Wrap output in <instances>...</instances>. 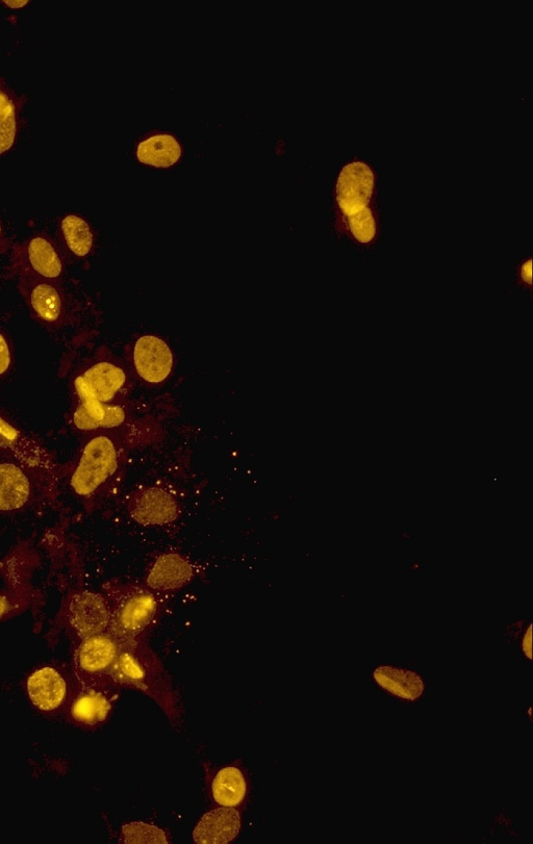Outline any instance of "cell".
Returning <instances> with one entry per match:
<instances>
[{"instance_id": "cell-1", "label": "cell", "mask_w": 533, "mask_h": 844, "mask_svg": "<svg viewBox=\"0 0 533 844\" xmlns=\"http://www.w3.org/2000/svg\"><path fill=\"white\" fill-rule=\"evenodd\" d=\"M121 645L111 674L113 683L139 690L154 700L170 720L179 719L180 701L161 661L137 641Z\"/></svg>"}, {"instance_id": "cell-2", "label": "cell", "mask_w": 533, "mask_h": 844, "mask_svg": "<svg viewBox=\"0 0 533 844\" xmlns=\"http://www.w3.org/2000/svg\"><path fill=\"white\" fill-rule=\"evenodd\" d=\"M121 647L110 632L84 638L75 655L76 673L82 682L86 686L113 684L111 674Z\"/></svg>"}, {"instance_id": "cell-3", "label": "cell", "mask_w": 533, "mask_h": 844, "mask_svg": "<svg viewBox=\"0 0 533 844\" xmlns=\"http://www.w3.org/2000/svg\"><path fill=\"white\" fill-rule=\"evenodd\" d=\"M117 467L118 455L113 442L107 437L94 438L86 446L72 476V488L80 495H90L115 473Z\"/></svg>"}, {"instance_id": "cell-4", "label": "cell", "mask_w": 533, "mask_h": 844, "mask_svg": "<svg viewBox=\"0 0 533 844\" xmlns=\"http://www.w3.org/2000/svg\"><path fill=\"white\" fill-rule=\"evenodd\" d=\"M158 602L149 592L138 590L122 599L113 615L109 632L121 644L136 641V638L155 619Z\"/></svg>"}, {"instance_id": "cell-5", "label": "cell", "mask_w": 533, "mask_h": 844, "mask_svg": "<svg viewBox=\"0 0 533 844\" xmlns=\"http://www.w3.org/2000/svg\"><path fill=\"white\" fill-rule=\"evenodd\" d=\"M374 182V173L364 163H351L342 169L337 183V200L347 218L368 208Z\"/></svg>"}, {"instance_id": "cell-6", "label": "cell", "mask_w": 533, "mask_h": 844, "mask_svg": "<svg viewBox=\"0 0 533 844\" xmlns=\"http://www.w3.org/2000/svg\"><path fill=\"white\" fill-rule=\"evenodd\" d=\"M124 372L110 363H99L76 378L75 390L81 400L108 403L123 388Z\"/></svg>"}, {"instance_id": "cell-7", "label": "cell", "mask_w": 533, "mask_h": 844, "mask_svg": "<svg viewBox=\"0 0 533 844\" xmlns=\"http://www.w3.org/2000/svg\"><path fill=\"white\" fill-rule=\"evenodd\" d=\"M138 374L147 382L160 383L171 373L173 356L168 345L152 336L140 338L134 350Z\"/></svg>"}, {"instance_id": "cell-8", "label": "cell", "mask_w": 533, "mask_h": 844, "mask_svg": "<svg viewBox=\"0 0 533 844\" xmlns=\"http://www.w3.org/2000/svg\"><path fill=\"white\" fill-rule=\"evenodd\" d=\"M70 622L81 637L87 638L109 629L111 613L103 598L83 593L72 599Z\"/></svg>"}, {"instance_id": "cell-9", "label": "cell", "mask_w": 533, "mask_h": 844, "mask_svg": "<svg viewBox=\"0 0 533 844\" xmlns=\"http://www.w3.org/2000/svg\"><path fill=\"white\" fill-rule=\"evenodd\" d=\"M240 829L239 811L232 807H221L201 818L193 838L199 844H225L234 840Z\"/></svg>"}, {"instance_id": "cell-10", "label": "cell", "mask_w": 533, "mask_h": 844, "mask_svg": "<svg viewBox=\"0 0 533 844\" xmlns=\"http://www.w3.org/2000/svg\"><path fill=\"white\" fill-rule=\"evenodd\" d=\"M105 689L106 686H87L73 702L72 718L87 726L104 723L113 708V694Z\"/></svg>"}, {"instance_id": "cell-11", "label": "cell", "mask_w": 533, "mask_h": 844, "mask_svg": "<svg viewBox=\"0 0 533 844\" xmlns=\"http://www.w3.org/2000/svg\"><path fill=\"white\" fill-rule=\"evenodd\" d=\"M66 689L62 676L50 668L37 671L28 681L29 696L33 704L43 711L55 710L61 706Z\"/></svg>"}, {"instance_id": "cell-12", "label": "cell", "mask_w": 533, "mask_h": 844, "mask_svg": "<svg viewBox=\"0 0 533 844\" xmlns=\"http://www.w3.org/2000/svg\"><path fill=\"white\" fill-rule=\"evenodd\" d=\"M133 516L142 524H166L176 518L177 505L166 492L150 489L136 500Z\"/></svg>"}, {"instance_id": "cell-13", "label": "cell", "mask_w": 533, "mask_h": 844, "mask_svg": "<svg viewBox=\"0 0 533 844\" xmlns=\"http://www.w3.org/2000/svg\"><path fill=\"white\" fill-rule=\"evenodd\" d=\"M31 484L27 475L12 464L0 465V510L10 511L28 502Z\"/></svg>"}, {"instance_id": "cell-14", "label": "cell", "mask_w": 533, "mask_h": 844, "mask_svg": "<svg viewBox=\"0 0 533 844\" xmlns=\"http://www.w3.org/2000/svg\"><path fill=\"white\" fill-rule=\"evenodd\" d=\"M27 288L29 304L41 320L55 323L62 318L64 301L54 284L49 283V280H34Z\"/></svg>"}, {"instance_id": "cell-15", "label": "cell", "mask_w": 533, "mask_h": 844, "mask_svg": "<svg viewBox=\"0 0 533 844\" xmlns=\"http://www.w3.org/2000/svg\"><path fill=\"white\" fill-rule=\"evenodd\" d=\"M191 576L189 562L179 555L169 554L158 559L147 582L150 587L158 590H174L187 583Z\"/></svg>"}, {"instance_id": "cell-16", "label": "cell", "mask_w": 533, "mask_h": 844, "mask_svg": "<svg viewBox=\"0 0 533 844\" xmlns=\"http://www.w3.org/2000/svg\"><path fill=\"white\" fill-rule=\"evenodd\" d=\"M182 147L170 135L152 136L141 142L137 149L139 162L157 168H168L179 162Z\"/></svg>"}, {"instance_id": "cell-17", "label": "cell", "mask_w": 533, "mask_h": 844, "mask_svg": "<svg viewBox=\"0 0 533 844\" xmlns=\"http://www.w3.org/2000/svg\"><path fill=\"white\" fill-rule=\"evenodd\" d=\"M374 678L389 693L405 700H417L424 692L422 679L413 672L392 667H380L375 670Z\"/></svg>"}, {"instance_id": "cell-18", "label": "cell", "mask_w": 533, "mask_h": 844, "mask_svg": "<svg viewBox=\"0 0 533 844\" xmlns=\"http://www.w3.org/2000/svg\"><path fill=\"white\" fill-rule=\"evenodd\" d=\"M124 420L125 414L121 407L91 400H82L75 413V424L85 430L117 427Z\"/></svg>"}, {"instance_id": "cell-19", "label": "cell", "mask_w": 533, "mask_h": 844, "mask_svg": "<svg viewBox=\"0 0 533 844\" xmlns=\"http://www.w3.org/2000/svg\"><path fill=\"white\" fill-rule=\"evenodd\" d=\"M31 270L45 280L58 279L63 274V263L55 247L44 238L33 239L27 249Z\"/></svg>"}, {"instance_id": "cell-20", "label": "cell", "mask_w": 533, "mask_h": 844, "mask_svg": "<svg viewBox=\"0 0 533 844\" xmlns=\"http://www.w3.org/2000/svg\"><path fill=\"white\" fill-rule=\"evenodd\" d=\"M212 791L218 805L235 808L245 799L247 785L237 767H225L215 777Z\"/></svg>"}, {"instance_id": "cell-21", "label": "cell", "mask_w": 533, "mask_h": 844, "mask_svg": "<svg viewBox=\"0 0 533 844\" xmlns=\"http://www.w3.org/2000/svg\"><path fill=\"white\" fill-rule=\"evenodd\" d=\"M62 232L70 251L76 257L84 258L93 246V235L88 223L82 218L70 215L62 221Z\"/></svg>"}, {"instance_id": "cell-22", "label": "cell", "mask_w": 533, "mask_h": 844, "mask_svg": "<svg viewBox=\"0 0 533 844\" xmlns=\"http://www.w3.org/2000/svg\"><path fill=\"white\" fill-rule=\"evenodd\" d=\"M122 842L128 844H167L165 832L145 823H132L121 830Z\"/></svg>"}, {"instance_id": "cell-23", "label": "cell", "mask_w": 533, "mask_h": 844, "mask_svg": "<svg viewBox=\"0 0 533 844\" xmlns=\"http://www.w3.org/2000/svg\"><path fill=\"white\" fill-rule=\"evenodd\" d=\"M15 136V108L12 100L0 91V155L13 146Z\"/></svg>"}, {"instance_id": "cell-24", "label": "cell", "mask_w": 533, "mask_h": 844, "mask_svg": "<svg viewBox=\"0 0 533 844\" xmlns=\"http://www.w3.org/2000/svg\"><path fill=\"white\" fill-rule=\"evenodd\" d=\"M351 233L361 243L370 242L376 233L375 220L369 208L348 217Z\"/></svg>"}, {"instance_id": "cell-25", "label": "cell", "mask_w": 533, "mask_h": 844, "mask_svg": "<svg viewBox=\"0 0 533 844\" xmlns=\"http://www.w3.org/2000/svg\"><path fill=\"white\" fill-rule=\"evenodd\" d=\"M12 364V357L9 345L2 334H0V375L6 374Z\"/></svg>"}, {"instance_id": "cell-26", "label": "cell", "mask_w": 533, "mask_h": 844, "mask_svg": "<svg viewBox=\"0 0 533 844\" xmlns=\"http://www.w3.org/2000/svg\"><path fill=\"white\" fill-rule=\"evenodd\" d=\"M531 629H532V627L530 625L528 630H527V633L524 637V641H523V650H524L525 655L529 659L532 658V656H531V643H532V641H531Z\"/></svg>"}, {"instance_id": "cell-27", "label": "cell", "mask_w": 533, "mask_h": 844, "mask_svg": "<svg viewBox=\"0 0 533 844\" xmlns=\"http://www.w3.org/2000/svg\"><path fill=\"white\" fill-rule=\"evenodd\" d=\"M522 277L526 281V283L530 284L531 281V261H528L524 264L522 268Z\"/></svg>"}, {"instance_id": "cell-28", "label": "cell", "mask_w": 533, "mask_h": 844, "mask_svg": "<svg viewBox=\"0 0 533 844\" xmlns=\"http://www.w3.org/2000/svg\"><path fill=\"white\" fill-rule=\"evenodd\" d=\"M5 4L12 9H19V8L24 7V6H27L29 4V2H28V0H22V2H21V0H17V2H16V0H15V2H13V0H6Z\"/></svg>"}, {"instance_id": "cell-29", "label": "cell", "mask_w": 533, "mask_h": 844, "mask_svg": "<svg viewBox=\"0 0 533 844\" xmlns=\"http://www.w3.org/2000/svg\"><path fill=\"white\" fill-rule=\"evenodd\" d=\"M0 240H2V226H0Z\"/></svg>"}]
</instances>
